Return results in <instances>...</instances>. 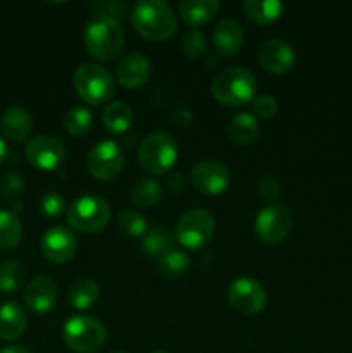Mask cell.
<instances>
[{
	"mask_svg": "<svg viewBox=\"0 0 352 353\" xmlns=\"http://www.w3.org/2000/svg\"><path fill=\"white\" fill-rule=\"evenodd\" d=\"M131 23L141 37L152 41L169 40L178 28L171 6L162 0H140L135 3Z\"/></svg>",
	"mask_w": 352,
	"mask_h": 353,
	"instance_id": "1",
	"label": "cell"
},
{
	"mask_svg": "<svg viewBox=\"0 0 352 353\" xmlns=\"http://www.w3.org/2000/svg\"><path fill=\"white\" fill-rule=\"evenodd\" d=\"M83 40L92 57L100 62H110L123 50L124 33L116 17L97 14L86 24Z\"/></svg>",
	"mask_w": 352,
	"mask_h": 353,
	"instance_id": "2",
	"label": "cell"
},
{
	"mask_svg": "<svg viewBox=\"0 0 352 353\" xmlns=\"http://www.w3.org/2000/svg\"><path fill=\"white\" fill-rule=\"evenodd\" d=\"M211 90L217 102L230 107H240L255 99L257 81L248 69L233 65L217 72Z\"/></svg>",
	"mask_w": 352,
	"mask_h": 353,
	"instance_id": "3",
	"label": "cell"
},
{
	"mask_svg": "<svg viewBox=\"0 0 352 353\" xmlns=\"http://www.w3.org/2000/svg\"><path fill=\"white\" fill-rule=\"evenodd\" d=\"M68 224L83 234L99 233L110 219V207L99 195H83L68 207Z\"/></svg>",
	"mask_w": 352,
	"mask_h": 353,
	"instance_id": "4",
	"label": "cell"
},
{
	"mask_svg": "<svg viewBox=\"0 0 352 353\" xmlns=\"http://www.w3.org/2000/svg\"><path fill=\"white\" fill-rule=\"evenodd\" d=\"M178 159L176 140L166 131H154L141 141L138 148V162L150 174H164Z\"/></svg>",
	"mask_w": 352,
	"mask_h": 353,
	"instance_id": "5",
	"label": "cell"
},
{
	"mask_svg": "<svg viewBox=\"0 0 352 353\" xmlns=\"http://www.w3.org/2000/svg\"><path fill=\"white\" fill-rule=\"evenodd\" d=\"M66 345L76 353H97L104 348L107 333L104 324L92 316H72L62 330Z\"/></svg>",
	"mask_w": 352,
	"mask_h": 353,
	"instance_id": "6",
	"label": "cell"
},
{
	"mask_svg": "<svg viewBox=\"0 0 352 353\" xmlns=\"http://www.w3.org/2000/svg\"><path fill=\"white\" fill-rule=\"evenodd\" d=\"M72 83H75V90L79 99L92 105L107 102L116 90V81H114L113 74L106 68L92 64V62L81 64L76 69Z\"/></svg>",
	"mask_w": 352,
	"mask_h": 353,
	"instance_id": "7",
	"label": "cell"
},
{
	"mask_svg": "<svg viewBox=\"0 0 352 353\" xmlns=\"http://www.w3.org/2000/svg\"><path fill=\"white\" fill-rule=\"evenodd\" d=\"M216 223L211 212L204 209H190L179 217L176 224V238L190 250H199L213 238Z\"/></svg>",
	"mask_w": 352,
	"mask_h": 353,
	"instance_id": "8",
	"label": "cell"
},
{
	"mask_svg": "<svg viewBox=\"0 0 352 353\" xmlns=\"http://www.w3.org/2000/svg\"><path fill=\"white\" fill-rule=\"evenodd\" d=\"M292 212L289 207L280 205V203H268L255 216L254 231L259 240L268 245H275L289 236L292 230Z\"/></svg>",
	"mask_w": 352,
	"mask_h": 353,
	"instance_id": "9",
	"label": "cell"
},
{
	"mask_svg": "<svg viewBox=\"0 0 352 353\" xmlns=\"http://www.w3.org/2000/svg\"><path fill=\"white\" fill-rule=\"evenodd\" d=\"M86 165L93 178L100 181H110L123 171L124 155L114 140H102L90 150Z\"/></svg>",
	"mask_w": 352,
	"mask_h": 353,
	"instance_id": "10",
	"label": "cell"
},
{
	"mask_svg": "<svg viewBox=\"0 0 352 353\" xmlns=\"http://www.w3.org/2000/svg\"><path fill=\"white\" fill-rule=\"evenodd\" d=\"M266 290L255 279L237 278L228 286V302L237 312L245 314V316H255L261 312L266 305Z\"/></svg>",
	"mask_w": 352,
	"mask_h": 353,
	"instance_id": "11",
	"label": "cell"
},
{
	"mask_svg": "<svg viewBox=\"0 0 352 353\" xmlns=\"http://www.w3.org/2000/svg\"><path fill=\"white\" fill-rule=\"evenodd\" d=\"M192 185L202 195L216 196L226 192L231 176L226 165L219 161H200L192 169Z\"/></svg>",
	"mask_w": 352,
	"mask_h": 353,
	"instance_id": "12",
	"label": "cell"
},
{
	"mask_svg": "<svg viewBox=\"0 0 352 353\" xmlns=\"http://www.w3.org/2000/svg\"><path fill=\"white\" fill-rule=\"evenodd\" d=\"M28 162L41 171H55L66 159V148L61 141L50 134H38L26 145Z\"/></svg>",
	"mask_w": 352,
	"mask_h": 353,
	"instance_id": "13",
	"label": "cell"
},
{
	"mask_svg": "<svg viewBox=\"0 0 352 353\" xmlns=\"http://www.w3.org/2000/svg\"><path fill=\"white\" fill-rule=\"evenodd\" d=\"M41 255L52 264H66L75 257L78 240L71 230L64 226H52L41 236Z\"/></svg>",
	"mask_w": 352,
	"mask_h": 353,
	"instance_id": "14",
	"label": "cell"
},
{
	"mask_svg": "<svg viewBox=\"0 0 352 353\" xmlns=\"http://www.w3.org/2000/svg\"><path fill=\"white\" fill-rule=\"evenodd\" d=\"M259 64L262 69L273 74H285L295 64V52L286 41L273 38V40L264 41L259 48Z\"/></svg>",
	"mask_w": 352,
	"mask_h": 353,
	"instance_id": "15",
	"label": "cell"
},
{
	"mask_svg": "<svg viewBox=\"0 0 352 353\" xmlns=\"http://www.w3.org/2000/svg\"><path fill=\"white\" fill-rule=\"evenodd\" d=\"M59 290L57 285L47 276H37L30 281L24 292V302L33 312L47 314L57 303Z\"/></svg>",
	"mask_w": 352,
	"mask_h": 353,
	"instance_id": "16",
	"label": "cell"
},
{
	"mask_svg": "<svg viewBox=\"0 0 352 353\" xmlns=\"http://www.w3.org/2000/svg\"><path fill=\"white\" fill-rule=\"evenodd\" d=\"M148 76H150V62L140 52H131L124 55L117 64L116 78L124 88H140L147 83Z\"/></svg>",
	"mask_w": 352,
	"mask_h": 353,
	"instance_id": "17",
	"label": "cell"
},
{
	"mask_svg": "<svg viewBox=\"0 0 352 353\" xmlns=\"http://www.w3.org/2000/svg\"><path fill=\"white\" fill-rule=\"evenodd\" d=\"M213 41L216 50L224 57L238 54L244 45V30L235 19H221L213 30Z\"/></svg>",
	"mask_w": 352,
	"mask_h": 353,
	"instance_id": "18",
	"label": "cell"
},
{
	"mask_svg": "<svg viewBox=\"0 0 352 353\" xmlns=\"http://www.w3.org/2000/svg\"><path fill=\"white\" fill-rule=\"evenodd\" d=\"M0 130L10 143H21L31 131V116L24 107L10 105L0 119Z\"/></svg>",
	"mask_w": 352,
	"mask_h": 353,
	"instance_id": "19",
	"label": "cell"
},
{
	"mask_svg": "<svg viewBox=\"0 0 352 353\" xmlns=\"http://www.w3.org/2000/svg\"><path fill=\"white\" fill-rule=\"evenodd\" d=\"M26 326L28 316L19 303L6 302L0 305V340H17L23 336Z\"/></svg>",
	"mask_w": 352,
	"mask_h": 353,
	"instance_id": "20",
	"label": "cell"
},
{
	"mask_svg": "<svg viewBox=\"0 0 352 353\" xmlns=\"http://www.w3.org/2000/svg\"><path fill=\"white\" fill-rule=\"evenodd\" d=\"M217 0H183L179 2V14L188 26H200L213 19L219 10Z\"/></svg>",
	"mask_w": 352,
	"mask_h": 353,
	"instance_id": "21",
	"label": "cell"
},
{
	"mask_svg": "<svg viewBox=\"0 0 352 353\" xmlns=\"http://www.w3.org/2000/svg\"><path fill=\"white\" fill-rule=\"evenodd\" d=\"M102 123L107 131H110L113 134H121L130 130L131 123H133V110L126 102L117 100L106 107L102 114Z\"/></svg>",
	"mask_w": 352,
	"mask_h": 353,
	"instance_id": "22",
	"label": "cell"
},
{
	"mask_svg": "<svg viewBox=\"0 0 352 353\" xmlns=\"http://www.w3.org/2000/svg\"><path fill=\"white\" fill-rule=\"evenodd\" d=\"M23 240V226L12 210H0V250L12 252Z\"/></svg>",
	"mask_w": 352,
	"mask_h": 353,
	"instance_id": "23",
	"label": "cell"
},
{
	"mask_svg": "<svg viewBox=\"0 0 352 353\" xmlns=\"http://www.w3.org/2000/svg\"><path fill=\"white\" fill-rule=\"evenodd\" d=\"M100 290L93 279L81 278L76 279L68 292V302L72 309L85 310L90 309L99 300Z\"/></svg>",
	"mask_w": 352,
	"mask_h": 353,
	"instance_id": "24",
	"label": "cell"
},
{
	"mask_svg": "<svg viewBox=\"0 0 352 353\" xmlns=\"http://www.w3.org/2000/svg\"><path fill=\"white\" fill-rule=\"evenodd\" d=\"M228 134L238 145H248L257 138L259 124L254 114L240 112L228 124Z\"/></svg>",
	"mask_w": 352,
	"mask_h": 353,
	"instance_id": "25",
	"label": "cell"
},
{
	"mask_svg": "<svg viewBox=\"0 0 352 353\" xmlns=\"http://www.w3.org/2000/svg\"><path fill=\"white\" fill-rule=\"evenodd\" d=\"M244 10L248 19L257 24H271L282 16L283 3L278 0H247Z\"/></svg>",
	"mask_w": 352,
	"mask_h": 353,
	"instance_id": "26",
	"label": "cell"
},
{
	"mask_svg": "<svg viewBox=\"0 0 352 353\" xmlns=\"http://www.w3.org/2000/svg\"><path fill=\"white\" fill-rule=\"evenodd\" d=\"M164 192H162V185L157 179L144 178L138 179L133 186H131V202L141 209H148L154 207L159 200L162 199Z\"/></svg>",
	"mask_w": 352,
	"mask_h": 353,
	"instance_id": "27",
	"label": "cell"
},
{
	"mask_svg": "<svg viewBox=\"0 0 352 353\" xmlns=\"http://www.w3.org/2000/svg\"><path fill=\"white\" fill-rule=\"evenodd\" d=\"M188 269H190L188 254L183 250H178V248H171V250L164 252V254L157 259V271L168 279L182 278Z\"/></svg>",
	"mask_w": 352,
	"mask_h": 353,
	"instance_id": "28",
	"label": "cell"
},
{
	"mask_svg": "<svg viewBox=\"0 0 352 353\" xmlns=\"http://www.w3.org/2000/svg\"><path fill=\"white\" fill-rule=\"evenodd\" d=\"M26 281V268L21 264L16 259H9V261L0 264V292L16 293L19 292Z\"/></svg>",
	"mask_w": 352,
	"mask_h": 353,
	"instance_id": "29",
	"label": "cell"
},
{
	"mask_svg": "<svg viewBox=\"0 0 352 353\" xmlns=\"http://www.w3.org/2000/svg\"><path fill=\"white\" fill-rule=\"evenodd\" d=\"M93 123V114L88 107L76 105L66 112L64 116V128L71 137L79 138L88 133Z\"/></svg>",
	"mask_w": 352,
	"mask_h": 353,
	"instance_id": "30",
	"label": "cell"
},
{
	"mask_svg": "<svg viewBox=\"0 0 352 353\" xmlns=\"http://www.w3.org/2000/svg\"><path fill=\"white\" fill-rule=\"evenodd\" d=\"M141 247H144L145 254L159 259L164 252L173 248V236L169 234V231L162 230V228H154V230L147 231L141 240Z\"/></svg>",
	"mask_w": 352,
	"mask_h": 353,
	"instance_id": "31",
	"label": "cell"
},
{
	"mask_svg": "<svg viewBox=\"0 0 352 353\" xmlns=\"http://www.w3.org/2000/svg\"><path fill=\"white\" fill-rule=\"evenodd\" d=\"M117 228L123 234L130 238L145 236L147 234V219L133 209H126L117 216Z\"/></svg>",
	"mask_w": 352,
	"mask_h": 353,
	"instance_id": "32",
	"label": "cell"
},
{
	"mask_svg": "<svg viewBox=\"0 0 352 353\" xmlns=\"http://www.w3.org/2000/svg\"><path fill=\"white\" fill-rule=\"evenodd\" d=\"M24 192V179L19 172L9 171L0 178V199L14 203L21 199Z\"/></svg>",
	"mask_w": 352,
	"mask_h": 353,
	"instance_id": "33",
	"label": "cell"
},
{
	"mask_svg": "<svg viewBox=\"0 0 352 353\" xmlns=\"http://www.w3.org/2000/svg\"><path fill=\"white\" fill-rule=\"evenodd\" d=\"M182 50L186 57L199 59L206 54L207 50V38L200 30H190L186 31L185 37L182 40Z\"/></svg>",
	"mask_w": 352,
	"mask_h": 353,
	"instance_id": "34",
	"label": "cell"
},
{
	"mask_svg": "<svg viewBox=\"0 0 352 353\" xmlns=\"http://www.w3.org/2000/svg\"><path fill=\"white\" fill-rule=\"evenodd\" d=\"M40 212L45 217H59L66 210V200L61 193L47 192L40 199Z\"/></svg>",
	"mask_w": 352,
	"mask_h": 353,
	"instance_id": "35",
	"label": "cell"
},
{
	"mask_svg": "<svg viewBox=\"0 0 352 353\" xmlns=\"http://www.w3.org/2000/svg\"><path fill=\"white\" fill-rule=\"evenodd\" d=\"M257 192L266 202L275 203L282 195V186H280L278 179L275 176L264 174L257 179Z\"/></svg>",
	"mask_w": 352,
	"mask_h": 353,
	"instance_id": "36",
	"label": "cell"
},
{
	"mask_svg": "<svg viewBox=\"0 0 352 353\" xmlns=\"http://www.w3.org/2000/svg\"><path fill=\"white\" fill-rule=\"evenodd\" d=\"M252 107H254L255 116L262 117V119H269L278 110V102H276L275 97L262 93V95H255V99L252 100Z\"/></svg>",
	"mask_w": 352,
	"mask_h": 353,
	"instance_id": "37",
	"label": "cell"
},
{
	"mask_svg": "<svg viewBox=\"0 0 352 353\" xmlns=\"http://www.w3.org/2000/svg\"><path fill=\"white\" fill-rule=\"evenodd\" d=\"M168 186H169V190L175 193L183 192L186 186L185 176H183L182 172H173V174H169V178H168Z\"/></svg>",
	"mask_w": 352,
	"mask_h": 353,
	"instance_id": "38",
	"label": "cell"
},
{
	"mask_svg": "<svg viewBox=\"0 0 352 353\" xmlns=\"http://www.w3.org/2000/svg\"><path fill=\"white\" fill-rule=\"evenodd\" d=\"M0 353H31L30 350H26L24 347H17V345H14V347H6L0 350Z\"/></svg>",
	"mask_w": 352,
	"mask_h": 353,
	"instance_id": "39",
	"label": "cell"
},
{
	"mask_svg": "<svg viewBox=\"0 0 352 353\" xmlns=\"http://www.w3.org/2000/svg\"><path fill=\"white\" fill-rule=\"evenodd\" d=\"M6 157H7V145L6 141L0 138V165H2V162L6 161Z\"/></svg>",
	"mask_w": 352,
	"mask_h": 353,
	"instance_id": "40",
	"label": "cell"
},
{
	"mask_svg": "<svg viewBox=\"0 0 352 353\" xmlns=\"http://www.w3.org/2000/svg\"><path fill=\"white\" fill-rule=\"evenodd\" d=\"M152 353H166V352H152Z\"/></svg>",
	"mask_w": 352,
	"mask_h": 353,
	"instance_id": "41",
	"label": "cell"
},
{
	"mask_svg": "<svg viewBox=\"0 0 352 353\" xmlns=\"http://www.w3.org/2000/svg\"><path fill=\"white\" fill-rule=\"evenodd\" d=\"M114 353H126V352H114Z\"/></svg>",
	"mask_w": 352,
	"mask_h": 353,
	"instance_id": "42",
	"label": "cell"
}]
</instances>
